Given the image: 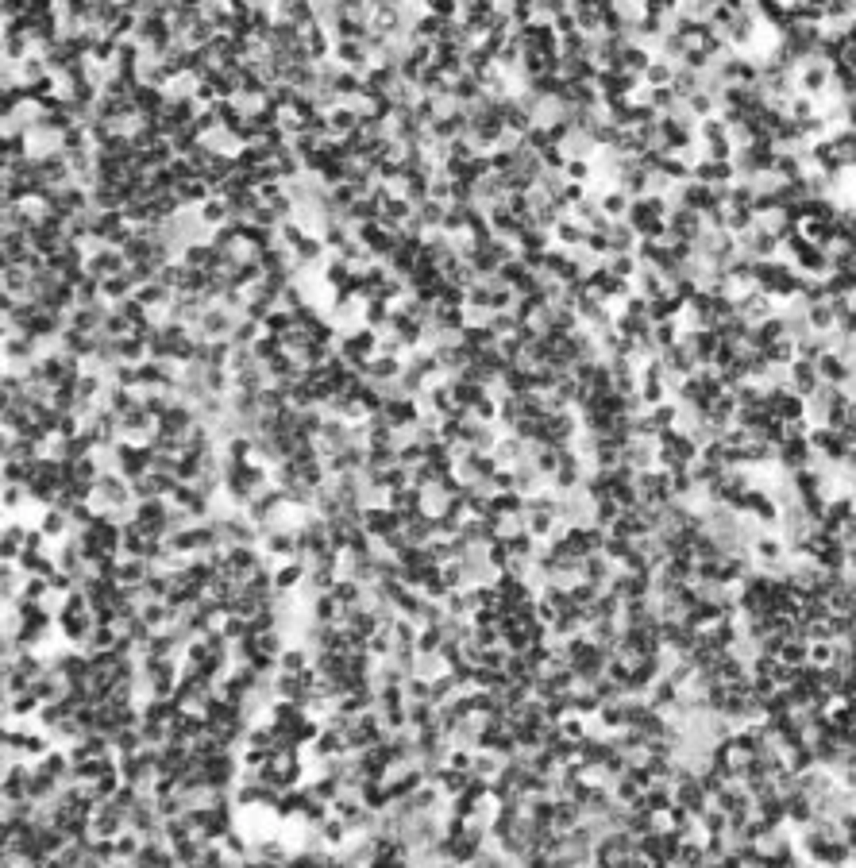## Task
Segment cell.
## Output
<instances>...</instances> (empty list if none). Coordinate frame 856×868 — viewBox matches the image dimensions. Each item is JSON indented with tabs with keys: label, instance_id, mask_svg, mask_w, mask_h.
<instances>
[{
	"label": "cell",
	"instance_id": "1",
	"mask_svg": "<svg viewBox=\"0 0 856 868\" xmlns=\"http://www.w3.org/2000/svg\"><path fill=\"white\" fill-rule=\"evenodd\" d=\"M93 625H97V617H93V610H69V606H62L58 610V641L66 644H85L89 633H93Z\"/></svg>",
	"mask_w": 856,
	"mask_h": 868
},
{
	"label": "cell",
	"instance_id": "2",
	"mask_svg": "<svg viewBox=\"0 0 856 868\" xmlns=\"http://www.w3.org/2000/svg\"><path fill=\"white\" fill-rule=\"evenodd\" d=\"M290 860H293V845L282 841L278 834L251 838V865H290Z\"/></svg>",
	"mask_w": 856,
	"mask_h": 868
},
{
	"label": "cell",
	"instance_id": "3",
	"mask_svg": "<svg viewBox=\"0 0 856 868\" xmlns=\"http://www.w3.org/2000/svg\"><path fill=\"white\" fill-rule=\"evenodd\" d=\"M263 564H266L263 544H228V571H232L239 583H244L251 571H259Z\"/></svg>",
	"mask_w": 856,
	"mask_h": 868
},
{
	"label": "cell",
	"instance_id": "4",
	"mask_svg": "<svg viewBox=\"0 0 856 868\" xmlns=\"http://www.w3.org/2000/svg\"><path fill=\"white\" fill-rule=\"evenodd\" d=\"M363 529H367L374 540L389 537V533H398L401 529V514L389 506H363Z\"/></svg>",
	"mask_w": 856,
	"mask_h": 868
},
{
	"label": "cell",
	"instance_id": "5",
	"mask_svg": "<svg viewBox=\"0 0 856 868\" xmlns=\"http://www.w3.org/2000/svg\"><path fill=\"white\" fill-rule=\"evenodd\" d=\"M43 699L35 691H20V695H4V722H35L39 718Z\"/></svg>",
	"mask_w": 856,
	"mask_h": 868
},
{
	"label": "cell",
	"instance_id": "6",
	"mask_svg": "<svg viewBox=\"0 0 856 868\" xmlns=\"http://www.w3.org/2000/svg\"><path fill=\"white\" fill-rule=\"evenodd\" d=\"M35 525H39L43 533L54 540V544H58V540H66L69 533H74V521H69V514H66V509H58V506H47V509L39 514V521H35Z\"/></svg>",
	"mask_w": 856,
	"mask_h": 868
},
{
	"label": "cell",
	"instance_id": "7",
	"mask_svg": "<svg viewBox=\"0 0 856 868\" xmlns=\"http://www.w3.org/2000/svg\"><path fill=\"white\" fill-rule=\"evenodd\" d=\"M305 579H309V567H305L301 560H286V564L274 567V591H290V595H297Z\"/></svg>",
	"mask_w": 856,
	"mask_h": 868
},
{
	"label": "cell",
	"instance_id": "8",
	"mask_svg": "<svg viewBox=\"0 0 856 868\" xmlns=\"http://www.w3.org/2000/svg\"><path fill=\"white\" fill-rule=\"evenodd\" d=\"M312 664V648L305 641H290L278 656V672H305Z\"/></svg>",
	"mask_w": 856,
	"mask_h": 868
},
{
	"label": "cell",
	"instance_id": "9",
	"mask_svg": "<svg viewBox=\"0 0 856 868\" xmlns=\"http://www.w3.org/2000/svg\"><path fill=\"white\" fill-rule=\"evenodd\" d=\"M301 714H305V706L297 703V699H274V703L266 706V722L278 726V730H286V726H293Z\"/></svg>",
	"mask_w": 856,
	"mask_h": 868
},
{
	"label": "cell",
	"instance_id": "10",
	"mask_svg": "<svg viewBox=\"0 0 856 868\" xmlns=\"http://www.w3.org/2000/svg\"><path fill=\"white\" fill-rule=\"evenodd\" d=\"M332 595L340 598L343 606H367V583H359V579H351V575H340L332 583Z\"/></svg>",
	"mask_w": 856,
	"mask_h": 868
},
{
	"label": "cell",
	"instance_id": "11",
	"mask_svg": "<svg viewBox=\"0 0 856 868\" xmlns=\"http://www.w3.org/2000/svg\"><path fill=\"white\" fill-rule=\"evenodd\" d=\"M224 849H228V860H232V865H251V834H247L244 826H235L232 834H228Z\"/></svg>",
	"mask_w": 856,
	"mask_h": 868
},
{
	"label": "cell",
	"instance_id": "12",
	"mask_svg": "<svg viewBox=\"0 0 856 868\" xmlns=\"http://www.w3.org/2000/svg\"><path fill=\"white\" fill-rule=\"evenodd\" d=\"M555 529H559V517H555L552 509H528V533H533L536 540H552Z\"/></svg>",
	"mask_w": 856,
	"mask_h": 868
},
{
	"label": "cell",
	"instance_id": "13",
	"mask_svg": "<svg viewBox=\"0 0 856 868\" xmlns=\"http://www.w3.org/2000/svg\"><path fill=\"white\" fill-rule=\"evenodd\" d=\"M502 756L490 749H475V764H471V776H478V780H497L502 776Z\"/></svg>",
	"mask_w": 856,
	"mask_h": 868
},
{
	"label": "cell",
	"instance_id": "14",
	"mask_svg": "<svg viewBox=\"0 0 856 868\" xmlns=\"http://www.w3.org/2000/svg\"><path fill=\"white\" fill-rule=\"evenodd\" d=\"M139 849H143V838H139L136 829H124V834H116V860H120L124 868H136Z\"/></svg>",
	"mask_w": 856,
	"mask_h": 868
},
{
	"label": "cell",
	"instance_id": "15",
	"mask_svg": "<svg viewBox=\"0 0 856 868\" xmlns=\"http://www.w3.org/2000/svg\"><path fill=\"white\" fill-rule=\"evenodd\" d=\"M471 780H475V776H471L467 768H451V764H444V776H440V787H444V795H459V791H467L471 787Z\"/></svg>",
	"mask_w": 856,
	"mask_h": 868
},
{
	"label": "cell",
	"instance_id": "16",
	"mask_svg": "<svg viewBox=\"0 0 856 868\" xmlns=\"http://www.w3.org/2000/svg\"><path fill=\"white\" fill-rule=\"evenodd\" d=\"M112 745H116V752L120 756H124V752H139L143 749V730H139V726H120L116 733H112Z\"/></svg>",
	"mask_w": 856,
	"mask_h": 868
},
{
	"label": "cell",
	"instance_id": "17",
	"mask_svg": "<svg viewBox=\"0 0 856 868\" xmlns=\"http://www.w3.org/2000/svg\"><path fill=\"white\" fill-rule=\"evenodd\" d=\"M409 726H413V730H425V726H436V703H432V699H420V703H409Z\"/></svg>",
	"mask_w": 856,
	"mask_h": 868
},
{
	"label": "cell",
	"instance_id": "18",
	"mask_svg": "<svg viewBox=\"0 0 856 868\" xmlns=\"http://www.w3.org/2000/svg\"><path fill=\"white\" fill-rule=\"evenodd\" d=\"M50 595H54V591H50V575H28L23 579L20 598H28V602H47Z\"/></svg>",
	"mask_w": 856,
	"mask_h": 868
},
{
	"label": "cell",
	"instance_id": "19",
	"mask_svg": "<svg viewBox=\"0 0 856 868\" xmlns=\"http://www.w3.org/2000/svg\"><path fill=\"white\" fill-rule=\"evenodd\" d=\"M116 637H120V629L116 625H93V633H89V641L81 644L85 653H97V648H112L116 644Z\"/></svg>",
	"mask_w": 856,
	"mask_h": 868
},
{
	"label": "cell",
	"instance_id": "20",
	"mask_svg": "<svg viewBox=\"0 0 856 868\" xmlns=\"http://www.w3.org/2000/svg\"><path fill=\"white\" fill-rule=\"evenodd\" d=\"M459 695V683H456V675H451V668L448 672H440L436 679H432V703H448V699H456Z\"/></svg>",
	"mask_w": 856,
	"mask_h": 868
},
{
	"label": "cell",
	"instance_id": "21",
	"mask_svg": "<svg viewBox=\"0 0 856 868\" xmlns=\"http://www.w3.org/2000/svg\"><path fill=\"white\" fill-rule=\"evenodd\" d=\"M486 560H490V567H494V571H506V567H509V560H513V552H509L506 537L490 540V544H486Z\"/></svg>",
	"mask_w": 856,
	"mask_h": 868
},
{
	"label": "cell",
	"instance_id": "22",
	"mask_svg": "<svg viewBox=\"0 0 856 868\" xmlns=\"http://www.w3.org/2000/svg\"><path fill=\"white\" fill-rule=\"evenodd\" d=\"M216 865H232L224 841H204L201 845V868H216Z\"/></svg>",
	"mask_w": 856,
	"mask_h": 868
},
{
	"label": "cell",
	"instance_id": "23",
	"mask_svg": "<svg viewBox=\"0 0 856 868\" xmlns=\"http://www.w3.org/2000/svg\"><path fill=\"white\" fill-rule=\"evenodd\" d=\"M440 672H448V660L440 653H420L417 660V675H425V679H436Z\"/></svg>",
	"mask_w": 856,
	"mask_h": 868
},
{
	"label": "cell",
	"instance_id": "24",
	"mask_svg": "<svg viewBox=\"0 0 856 868\" xmlns=\"http://www.w3.org/2000/svg\"><path fill=\"white\" fill-rule=\"evenodd\" d=\"M826 81H829V70L822 66V62H814V66L802 70V89H806V93H822Z\"/></svg>",
	"mask_w": 856,
	"mask_h": 868
},
{
	"label": "cell",
	"instance_id": "25",
	"mask_svg": "<svg viewBox=\"0 0 856 868\" xmlns=\"http://www.w3.org/2000/svg\"><path fill=\"white\" fill-rule=\"evenodd\" d=\"M440 644H444V629L440 625H420L417 653H440Z\"/></svg>",
	"mask_w": 856,
	"mask_h": 868
},
{
	"label": "cell",
	"instance_id": "26",
	"mask_svg": "<svg viewBox=\"0 0 856 868\" xmlns=\"http://www.w3.org/2000/svg\"><path fill=\"white\" fill-rule=\"evenodd\" d=\"M405 699L409 703L432 699V679H425V675H405Z\"/></svg>",
	"mask_w": 856,
	"mask_h": 868
},
{
	"label": "cell",
	"instance_id": "27",
	"mask_svg": "<svg viewBox=\"0 0 856 868\" xmlns=\"http://www.w3.org/2000/svg\"><path fill=\"white\" fill-rule=\"evenodd\" d=\"M290 644V637L282 633V629H266V633H259V648L270 656H282V648Z\"/></svg>",
	"mask_w": 856,
	"mask_h": 868
},
{
	"label": "cell",
	"instance_id": "28",
	"mask_svg": "<svg viewBox=\"0 0 856 868\" xmlns=\"http://www.w3.org/2000/svg\"><path fill=\"white\" fill-rule=\"evenodd\" d=\"M378 710H382L386 730H405V726H409V703H401V706H378Z\"/></svg>",
	"mask_w": 856,
	"mask_h": 868
},
{
	"label": "cell",
	"instance_id": "29",
	"mask_svg": "<svg viewBox=\"0 0 856 868\" xmlns=\"http://www.w3.org/2000/svg\"><path fill=\"white\" fill-rule=\"evenodd\" d=\"M228 201H204V209H201V220L204 224H220V220H224L228 216Z\"/></svg>",
	"mask_w": 856,
	"mask_h": 868
},
{
	"label": "cell",
	"instance_id": "30",
	"mask_svg": "<svg viewBox=\"0 0 856 868\" xmlns=\"http://www.w3.org/2000/svg\"><path fill=\"white\" fill-rule=\"evenodd\" d=\"M564 170H567V178H586V162H583V158H571Z\"/></svg>",
	"mask_w": 856,
	"mask_h": 868
}]
</instances>
